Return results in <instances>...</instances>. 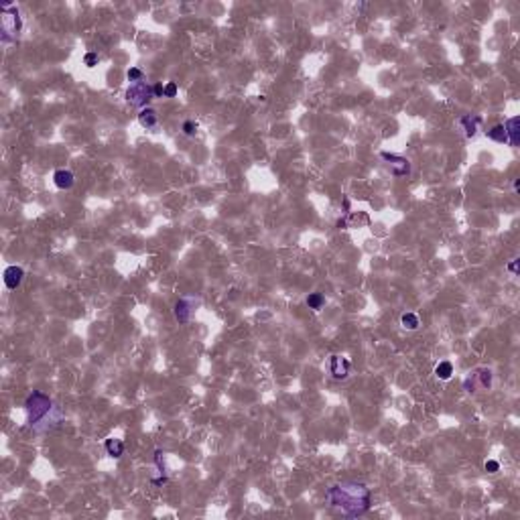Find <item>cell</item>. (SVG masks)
<instances>
[{
    "label": "cell",
    "mask_w": 520,
    "mask_h": 520,
    "mask_svg": "<svg viewBox=\"0 0 520 520\" xmlns=\"http://www.w3.org/2000/svg\"><path fill=\"white\" fill-rule=\"evenodd\" d=\"M153 94H155V98H163L165 96V86L163 84L153 86Z\"/></svg>",
    "instance_id": "obj_24"
},
{
    "label": "cell",
    "mask_w": 520,
    "mask_h": 520,
    "mask_svg": "<svg viewBox=\"0 0 520 520\" xmlns=\"http://www.w3.org/2000/svg\"><path fill=\"white\" fill-rule=\"evenodd\" d=\"M126 77L132 84H139V82H142V71L139 69V67H130V69L126 71Z\"/></svg>",
    "instance_id": "obj_19"
},
{
    "label": "cell",
    "mask_w": 520,
    "mask_h": 520,
    "mask_svg": "<svg viewBox=\"0 0 520 520\" xmlns=\"http://www.w3.org/2000/svg\"><path fill=\"white\" fill-rule=\"evenodd\" d=\"M155 98L153 94V86H149L146 82H139V84H132L128 89H126V102L134 108H144L149 102Z\"/></svg>",
    "instance_id": "obj_4"
},
{
    "label": "cell",
    "mask_w": 520,
    "mask_h": 520,
    "mask_svg": "<svg viewBox=\"0 0 520 520\" xmlns=\"http://www.w3.org/2000/svg\"><path fill=\"white\" fill-rule=\"evenodd\" d=\"M84 61H86V65H87V67H94V65L98 63V55H96V53H87Z\"/></svg>",
    "instance_id": "obj_23"
},
{
    "label": "cell",
    "mask_w": 520,
    "mask_h": 520,
    "mask_svg": "<svg viewBox=\"0 0 520 520\" xmlns=\"http://www.w3.org/2000/svg\"><path fill=\"white\" fill-rule=\"evenodd\" d=\"M480 122H482V116H469V114H468V116H461V118H459V124L463 126V130H466V137H468V139L476 137Z\"/></svg>",
    "instance_id": "obj_11"
},
{
    "label": "cell",
    "mask_w": 520,
    "mask_h": 520,
    "mask_svg": "<svg viewBox=\"0 0 520 520\" xmlns=\"http://www.w3.org/2000/svg\"><path fill=\"white\" fill-rule=\"evenodd\" d=\"M518 189H520V181L514 179V193H518Z\"/></svg>",
    "instance_id": "obj_26"
},
{
    "label": "cell",
    "mask_w": 520,
    "mask_h": 520,
    "mask_svg": "<svg viewBox=\"0 0 520 520\" xmlns=\"http://www.w3.org/2000/svg\"><path fill=\"white\" fill-rule=\"evenodd\" d=\"M53 181H55V185H57L59 189H71L73 183H75V177H73L71 171H67V169H59V171H55Z\"/></svg>",
    "instance_id": "obj_10"
},
{
    "label": "cell",
    "mask_w": 520,
    "mask_h": 520,
    "mask_svg": "<svg viewBox=\"0 0 520 520\" xmlns=\"http://www.w3.org/2000/svg\"><path fill=\"white\" fill-rule=\"evenodd\" d=\"M518 262H520V260H518V258H514V260H512V262H510V264H508V270H510V273H512V275H516V273H518Z\"/></svg>",
    "instance_id": "obj_25"
},
{
    "label": "cell",
    "mask_w": 520,
    "mask_h": 520,
    "mask_svg": "<svg viewBox=\"0 0 520 520\" xmlns=\"http://www.w3.org/2000/svg\"><path fill=\"white\" fill-rule=\"evenodd\" d=\"M323 303H325V297L321 295V293H311V295L307 297V305H309V309L319 311V309L323 307Z\"/></svg>",
    "instance_id": "obj_18"
},
{
    "label": "cell",
    "mask_w": 520,
    "mask_h": 520,
    "mask_svg": "<svg viewBox=\"0 0 520 520\" xmlns=\"http://www.w3.org/2000/svg\"><path fill=\"white\" fill-rule=\"evenodd\" d=\"M498 469H500V463L498 461H494V459L485 461V471H488V473H496Z\"/></svg>",
    "instance_id": "obj_22"
},
{
    "label": "cell",
    "mask_w": 520,
    "mask_h": 520,
    "mask_svg": "<svg viewBox=\"0 0 520 520\" xmlns=\"http://www.w3.org/2000/svg\"><path fill=\"white\" fill-rule=\"evenodd\" d=\"M451 374H453V366H451V362H441L435 368V376L439 380H449Z\"/></svg>",
    "instance_id": "obj_16"
},
{
    "label": "cell",
    "mask_w": 520,
    "mask_h": 520,
    "mask_svg": "<svg viewBox=\"0 0 520 520\" xmlns=\"http://www.w3.org/2000/svg\"><path fill=\"white\" fill-rule=\"evenodd\" d=\"M183 132L187 134V137H193V134L197 132V124H195L193 120H187V122H183Z\"/></svg>",
    "instance_id": "obj_20"
},
{
    "label": "cell",
    "mask_w": 520,
    "mask_h": 520,
    "mask_svg": "<svg viewBox=\"0 0 520 520\" xmlns=\"http://www.w3.org/2000/svg\"><path fill=\"white\" fill-rule=\"evenodd\" d=\"M22 29V18H20V13L15 4H8L2 8V43H10L15 41L17 35Z\"/></svg>",
    "instance_id": "obj_3"
},
{
    "label": "cell",
    "mask_w": 520,
    "mask_h": 520,
    "mask_svg": "<svg viewBox=\"0 0 520 520\" xmlns=\"http://www.w3.org/2000/svg\"><path fill=\"white\" fill-rule=\"evenodd\" d=\"M473 380H478V382H480V388L488 390V388L492 386V372H490V370H485V368L476 370V372H473Z\"/></svg>",
    "instance_id": "obj_14"
},
{
    "label": "cell",
    "mask_w": 520,
    "mask_h": 520,
    "mask_svg": "<svg viewBox=\"0 0 520 520\" xmlns=\"http://www.w3.org/2000/svg\"><path fill=\"white\" fill-rule=\"evenodd\" d=\"M139 122H140V126H144V128H155L156 122H159V118H156V112L153 108H142L140 114H139Z\"/></svg>",
    "instance_id": "obj_12"
},
{
    "label": "cell",
    "mask_w": 520,
    "mask_h": 520,
    "mask_svg": "<svg viewBox=\"0 0 520 520\" xmlns=\"http://www.w3.org/2000/svg\"><path fill=\"white\" fill-rule=\"evenodd\" d=\"M380 156L392 167V173L397 175V177H404V175H409V173H411V163L406 161L404 156L392 155V153H386V151H382Z\"/></svg>",
    "instance_id": "obj_5"
},
{
    "label": "cell",
    "mask_w": 520,
    "mask_h": 520,
    "mask_svg": "<svg viewBox=\"0 0 520 520\" xmlns=\"http://www.w3.org/2000/svg\"><path fill=\"white\" fill-rule=\"evenodd\" d=\"M504 130H506V137H508V144L518 146L520 144V118L518 116L508 118L504 124Z\"/></svg>",
    "instance_id": "obj_7"
},
{
    "label": "cell",
    "mask_w": 520,
    "mask_h": 520,
    "mask_svg": "<svg viewBox=\"0 0 520 520\" xmlns=\"http://www.w3.org/2000/svg\"><path fill=\"white\" fill-rule=\"evenodd\" d=\"M22 277H25V270H22L20 266H8L4 270V285H6V289L15 291L22 282Z\"/></svg>",
    "instance_id": "obj_8"
},
{
    "label": "cell",
    "mask_w": 520,
    "mask_h": 520,
    "mask_svg": "<svg viewBox=\"0 0 520 520\" xmlns=\"http://www.w3.org/2000/svg\"><path fill=\"white\" fill-rule=\"evenodd\" d=\"M193 307V299H179L177 305H175V317L179 323H187L189 317H191V309Z\"/></svg>",
    "instance_id": "obj_9"
},
{
    "label": "cell",
    "mask_w": 520,
    "mask_h": 520,
    "mask_svg": "<svg viewBox=\"0 0 520 520\" xmlns=\"http://www.w3.org/2000/svg\"><path fill=\"white\" fill-rule=\"evenodd\" d=\"M25 406H27V413H29V425L31 427H35V425H39L45 416H47L49 413H51V409H53V402H51V399L47 397V394H43V392H33L31 397L27 399V402H25Z\"/></svg>",
    "instance_id": "obj_2"
},
{
    "label": "cell",
    "mask_w": 520,
    "mask_h": 520,
    "mask_svg": "<svg viewBox=\"0 0 520 520\" xmlns=\"http://www.w3.org/2000/svg\"><path fill=\"white\" fill-rule=\"evenodd\" d=\"M106 451H108V455H112V457H120L122 453H124V443L120 439H114V437H110V439H106Z\"/></svg>",
    "instance_id": "obj_13"
},
{
    "label": "cell",
    "mask_w": 520,
    "mask_h": 520,
    "mask_svg": "<svg viewBox=\"0 0 520 520\" xmlns=\"http://www.w3.org/2000/svg\"><path fill=\"white\" fill-rule=\"evenodd\" d=\"M490 140H496V142H508V137H506V130H504V124H496L494 128L485 130Z\"/></svg>",
    "instance_id": "obj_15"
},
{
    "label": "cell",
    "mask_w": 520,
    "mask_h": 520,
    "mask_svg": "<svg viewBox=\"0 0 520 520\" xmlns=\"http://www.w3.org/2000/svg\"><path fill=\"white\" fill-rule=\"evenodd\" d=\"M400 323H402V327L404 329H416V327H419V317H416L415 313H404L402 317H400Z\"/></svg>",
    "instance_id": "obj_17"
},
{
    "label": "cell",
    "mask_w": 520,
    "mask_h": 520,
    "mask_svg": "<svg viewBox=\"0 0 520 520\" xmlns=\"http://www.w3.org/2000/svg\"><path fill=\"white\" fill-rule=\"evenodd\" d=\"M177 96V84L175 82H169L165 86V98H175Z\"/></svg>",
    "instance_id": "obj_21"
},
{
    "label": "cell",
    "mask_w": 520,
    "mask_h": 520,
    "mask_svg": "<svg viewBox=\"0 0 520 520\" xmlns=\"http://www.w3.org/2000/svg\"><path fill=\"white\" fill-rule=\"evenodd\" d=\"M327 502H329L335 510H340L347 518L362 516L370 510L372 504V494L366 484L360 482H344L331 485L325 494Z\"/></svg>",
    "instance_id": "obj_1"
},
{
    "label": "cell",
    "mask_w": 520,
    "mask_h": 520,
    "mask_svg": "<svg viewBox=\"0 0 520 520\" xmlns=\"http://www.w3.org/2000/svg\"><path fill=\"white\" fill-rule=\"evenodd\" d=\"M329 372L335 380H344L349 374V360L344 356H331L329 358Z\"/></svg>",
    "instance_id": "obj_6"
}]
</instances>
